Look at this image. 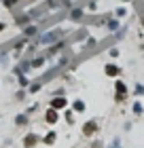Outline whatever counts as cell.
<instances>
[{
	"label": "cell",
	"instance_id": "e0dca14e",
	"mask_svg": "<svg viewBox=\"0 0 144 148\" xmlns=\"http://www.w3.org/2000/svg\"><path fill=\"white\" fill-rule=\"evenodd\" d=\"M66 121H68L70 125L74 123V112H72V110H70V112H66Z\"/></svg>",
	"mask_w": 144,
	"mask_h": 148
},
{
	"label": "cell",
	"instance_id": "7402d4cb",
	"mask_svg": "<svg viewBox=\"0 0 144 148\" xmlns=\"http://www.w3.org/2000/svg\"><path fill=\"white\" fill-rule=\"evenodd\" d=\"M108 148H121V142H119V140H112V144L108 146Z\"/></svg>",
	"mask_w": 144,
	"mask_h": 148
},
{
	"label": "cell",
	"instance_id": "603a6c76",
	"mask_svg": "<svg viewBox=\"0 0 144 148\" xmlns=\"http://www.w3.org/2000/svg\"><path fill=\"white\" fill-rule=\"evenodd\" d=\"M108 53H110V57H119V49H110Z\"/></svg>",
	"mask_w": 144,
	"mask_h": 148
},
{
	"label": "cell",
	"instance_id": "5bb4252c",
	"mask_svg": "<svg viewBox=\"0 0 144 148\" xmlns=\"http://www.w3.org/2000/svg\"><path fill=\"white\" fill-rule=\"evenodd\" d=\"M43 64H45V57H36L32 62V68H38V66H43Z\"/></svg>",
	"mask_w": 144,
	"mask_h": 148
},
{
	"label": "cell",
	"instance_id": "5b68a950",
	"mask_svg": "<svg viewBox=\"0 0 144 148\" xmlns=\"http://www.w3.org/2000/svg\"><path fill=\"white\" fill-rule=\"evenodd\" d=\"M66 106H68V102H66V97H61V95L51 99V108H55V110H64Z\"/></svg>",
	"mask_w": 144,
	"mask_h": 148
},
{
	"label": "cell",
	"instance_id": "4fadbf2b",
	"mask_svg": "<svg viewBox=\"0 0 144 148\" xmlns=\"http://www.w3.org/2000/svg\"><path fill=\"white\" fill-rule=\"evenodd\" d=\"M114 13H116V17H125V15H127V9H125V6H119Z\"/></svg>",
	"mask_w": 144,
	"mask_h": 148
},
{
	"label": "cell",
	"instance_id": "9a60e30c",
	"mask_svg": "<svg viewBox=\"0 0 144 148\" xmlns=\"http://www.w3.org/2000/svg\"><path fill=\"white\" fill-rule=\"evenodd\" d=\"M19 85H21V87H30V80L25 78L23 74H19Z\"/></svg>",
	"mask_w": 144,
	"mask_h": 148
},
{
	"label": "cell",
	"instance_id": "d4e9b609",
	"mask_svg": "<svg viewBox=\"0 0 144 148\" xmlns=\"http://www.w3.org/2000/svg\"><path fill=\"white\" fill-rule=\"evenodd\" d=\"M123 2H129V0H123Z\"/></svg>",
	"mask_w": 144,
	"mask_h": 148
},
{
	"label": "cell",
	"instance_id": "3957f363",
	"mask_svg": "<svg viewBox=\"0 0 144 148\" xmlns=\"http://www.w3.org/2000/svg\"><path fill=\"white\" fill-rule=\"evenodd\" d=\"M104 72H106V76H112V78L121 76V68H119L116 64H106V66H104Z\"/></svg>",
	"mask_w": 144,
	"mask_h": 148
},
{
	"label": "cell",
	"instance_id": "d6986e66",
	"mask_svg": "<svg viewBox=\"0 0 144 148\" xmlns=\"http://www.w3.org/2000/svg\"><path fill=\"white\" fill-rule=\"evenodd\" d=\"M136 93H138V95H144V85H136Z\"/></svg>",
	"mask_w": 144,
	"mask_h": 148
},
{
	"label": "cell",
	"instance_id": "6da1fadb",
	"mask_svg": "<svg viewBox=\"0 0 144 148\" xmlns=\"http://www.w3.org/2000/svg\"><path fill=\"white\" fill-rule=\"evenodd\" d=\"M45 121H47L49 125H55L57 121H59V110H55V108H51V106H49L47 112H45Z\"/></svg>",
	"mask_w": 144,
	"mask_h": 148
},
{
	"label": "cell",
	"instance_id": "30bf717a",
	"mask_svg": "<svg viewBox=\"0 0 144 148\" xmlns=\"http://www.w3.org/2000/svg\"><path fill=\"white\" fill-rule=\"evenodd\" d=\"M72 110H76V112H83V110H85V102H81V99H76V102L72 104Z\"/></svg>",
	"mask_w": 144,
	"mask_h": 148
},
{
	"label": "cell",
	"instance_id": "9c48e42d",
	"mask_svg": "<svg viewBox=\"0 0 144 148\" xmlns=\"http://www.w3.org/2000/svg\"><path fill=\"white\" fill-rule=\"evenodd\" d=\"M43 83H45V80H36V83H32V85H30V93H36V91H40Z\"/></svg>",
	"mask_w": 144,
	"mask_h": 148
},
{
	"label": "cell",
	"instance_id": "8992f818",
	"mask_svg": "<svg viewBox=\"0 0 144 148\" xmlns=\"http://www.w3.org/2000/svg\"><path fill=\"white\" fill-rule=\"evenodd\" d=\"M38 136H36V133H28V136H25V140H23V146L25 148H34V146H36L38 144Z\"/></svg>",
	"mask_w": 144,
	"mask_h": 148
},
{
	"label": "cell",
	"instance_id": "ffe728a7",
	"mask_svg": "<svg viewBox=\"0 0 144 148\" xmlns=\"http://www.w3.org/2000/svg\"><path fill=\"white\" fill-rule=\"evenodd\" d=\"M125 97H127V95H123V93H116V95H114L116 102H125Z\"/></svg>",
	"mask_w": 144,
	"mask_h": 148
},
{
	"label": "cell",
	"instance_id": "8fae6325",
	"mask_svg": "<svg viewBox=\"0 0 144 148\" xmlns=\"http://www.w3.org/2000/svg\"><path fill=\"white\" fill-rule=\"evenodd\" d=\"M81 15H83V11H81V9H72V13H70V19L79 21V19H81Z\"/></svg>",
	"mask_w": 144,
	"mask_h": 148
},
{
	"label": "cell",
	"instance_id": "52a82bcc",
	"mask_svg": "<svg viewBox=\"0 0 144 148\" xmlns=\"http://www.w3.org/2000/svg\"><path fill=\"white\" fill-rule=\"evenodd\" d=\"M114 89H116V93H123V95H127V85L123 83V80H116Z\"/></svg>",
	"mask_w": 144,
	"mask_h": 148
},
{
	"label": "cell",
	"instance_id": "44dd1931",
	"mask_svg": "<svg viewBox=\"0 0 144 148\" xmlns=\"http://www.w3.org/2000/svg\"><path fill=\"white\" fill-rule=\"evenodd\" d=\"M116 28H119V21H110L108 23V30H116Z\"/></svg>",
	"mask_w": 144,
	"mask_h": 148
},
{
	"label": "cell",
	"instance_id": "484cf974",
	"mask_svg": "<svg viewBox=\"0 0 144 148\" xmlns=\"http://www.w3.org/2000/svg\"><path fill=\"white\" fill-rule=\"evenodd\" d=\"M142 25H144V19H142Z\"/></svg>",
	"mask_w": 144,
	"mask_h": 148
},
{
	"label": "cell",
	"instance_id": "ac0fdd59",
	"mask_svg": "<svg viewBox=\"0 0 144 148\" xmlns=\"http://www.w3.org/2000/svg\"><path fill=\"white\" fill-rule=\"evenodd\" d=\"M134 112H136V114H142V104H140V102L134 104Z\"/></svg>",
	"mask_w": 144,
	"mask_h": 148
},
{
	"label": "cell",
	"instance_id": "ba28073f",
	"mask_svg": "<svg viewBox=\"0 0 144 148\" xmlns=\"http://www.w3.org/2000/svg\"><path fill=\"white\" fill-rule=\"evenodd\" d=\"M55 138H57V133H55V131H49V133L45 136L43 142H45V144H53V142H55Z\"/></svg>",
	"mask_w": 144,
	"mask_h": 148
},
{
	"label": "cell",
	"instance_id": "7a4b0ae2",
	"mask_svg": "<svg viewBox=\"0 0 144 148\" xmlns=\"http://www.w3.org/2000/svg\"><path fill=\"white\" fill-rule=\"evenodd\" d=\"M57 38H59V32H57V30H53V32H47L45 36H40V38H38V42H40V45H51V42H55Z\"/></svg>",
	"mask_w": 144,
	"mask_h": 148
},
{
	"label": "cell",
	"instance_id": "cb8c5ba5",
	"mask_svg": "<svg viewBox=\"0 0 144 148\" xmlns=\"http://www.w3.org/2000/svg\"><path fill=\"white\" fill-rule=\"evenodd\" d=\"M4 28H6V23H4V21H0V32H2Z\"/></svg>",
	"mask_w": 144,
	"mask_h": 148
},
{
	"label": "cell",
	"instance_id": "277c9868",
	"mask_svg": "<svg viewBox=\"0 0 144 148\" xmlns=\"http://www.w3.org/2000/svg\"><path fill=\"white\" fill-rule=\"evenodd\" d=\"M95 131H98V125H95V121H87V123L83 125V133H85L87 138H91Z\"/></svg>",
	"mask_w": 144,
	"mask_h": 148
},
{
	"label": "cell",
	"instance_id": "7c38bea8",
	"mask_svg": "<svg viewBox=\"0 0 144 148\" xmlns=\"http://www.w3.org/2000/svg\"><path fill=\"white\" fill-rule=\"evenodd\" d=\"M15 123H17V125H25V123H28V116H25V114H17V116H15Z\"/></svg>",
	"mask_w": 144,
	"mask_h": 148
},
{
	"label": "cell",
	"instance_id": "2e32d148",
	"mask_svg": "<svg viewBox=\"0 0 144 148\" xmlns=\"http://www.w3.org/2000/svg\"><path fill=\"white\" fill-rule=\"evenodd\" d=\"M4 6H6V9H13V6H15L17 4V0H4V2H2Z\"/></svg>",
	"mask_w": 144,
	"mask_h": 148
}]
</instances>
